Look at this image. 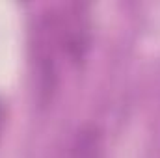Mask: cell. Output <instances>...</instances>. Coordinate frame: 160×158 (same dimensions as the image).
<instances>
[{
  "instance_id": "6da1fadb",
  "label": "cell",
  "mask_w": 160,
  "mask_h": 158,
  "mask_svg": "<svg viewBox=\"0 0 160 158\" xmlns=\"http://www.w3.org/2000/svg\"><path fill=\"white\" fill-rule=\"evenodd\" d=\"M58 43L62 45L67 58L80 65L89 50L91 43V22L88 6L84 4H69L60 17H54Z\"/></svg>"
},
{
  "instance_id": "7a4b0ae2",
  "label": "cell",
  "mask_w": 160,
  "mask_h": 158,
  "mask_svg": "<svg viewBox=\"0 0 160 158\" xmlns=\"http://www.w3.org/2000/svg\"><path fill=\"white\" fill-rule=\"evenodd\" d=\"M71 158H101V130L95 125H84L77 132Z\"/></svg>"
}]
</instances>
